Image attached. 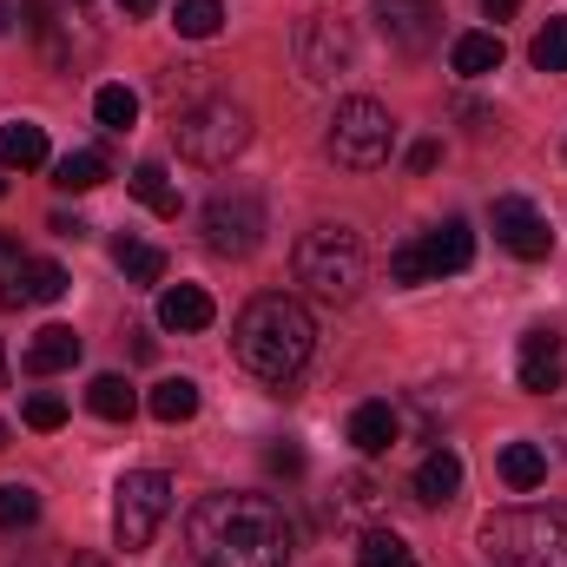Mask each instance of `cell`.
<instances>
[{
  "label": "cell",
  "instance_id": "6da1fadb",
  "mask_svg": "<svg viewBox=\"0 0 567 567\" xmlns=\"http://www.w3.org/2000/svg\"><path fill=\"white\" fill-rule=\"evenodd\" d=\"M185 548L198 567H284L297 528L271 495H205L185 515Z\"/></svg>",
  "mask_w": 567,
  "mask_h": 567
},
{
  "label": "cell",
  "instance_id": "7a4b0ae2",
  "mask_svg": "<svg viewBox=\"0 0 567 567\" xmlns=\"http://www.w3.org/2000/svg\"><path fill=\"white\" fill-rule=\"evenodd\" d=\"M231 350H238V363H245L258 383H278L284 390V383L303 377V363H310V350H317V317H310L297 297L265 290V297H251V303L238 310Z\"/></svg>",
  "mask_w": 567,
  "mask_h": 567
},
{
  "label": "cell",
  "instance_id": "3957f363",
  "mask_svg": "<svg viewBox=\"0 0 567 567\" xmlns=\"http://www.w3.org/2000/svg\"><path fill=\"white\" fill-rule=\"evenodd\" d=\"M482 555L495 567H567V508H495Z\"/></svg>",
  "mask_w": 567,
  "mask_h": 567
},
{
  "label": "cell",
  "instance_id": "277c9868",
  "mask_svg": "<svg viewBox=\"0 0 567 567\" xmlns=\"http://www.w3.org/2000/svg\"><path fill=\"white\" fill-rule=\"evenodd\" d=\"M290 265H297V284L310 290V297H323V303H350L357 290H363V238L350 231V225H317V231H303L297 238V251H290Z\"/></svg>",
  "mask_w": 567,
  "mask_h": 567
},
{
  "label": "cell",
  "instance_id": "5b68a950",
  "mask_svg": "<svg viewBox=\"0 0 567 567\" xmlns=\"http://www.w3.org/2000/svg\"><path fill=\"white\" fill-rule=\"evenodd\" d=\"M172 140H178V152H185L192 165H231V158L251 145V113H245L238 100H198V106L178 113Z\"/></svg>",
  "mask_w": 567,
  "mask_h": 567
},
{
  "label": "cell",
  "instance_id": "8992f818",
  "mask_svg": "<svg viewBox=\"0 0 567 567\" xmlns=\"http://www.w3.org/2000/svg\"><path fill=\"white\" fill-rule=\"evenodd\" d=\"M330 158L343 165V172H377L383 158H390V145H396V120L377 106V100H343L337 113H330Z\"/></svg>",
  "mask_w": 567,
  "mask_h": 567
},
{
  "label": "cell",
  "instance_id": "52a82bcc",
  "mask_svg": "<svg viewBox=\"0 0 567 567\" xmlns=\"http://www.w3.org/2000/svg\"><path fill=\"white\" fill-rule=\"evenodd\" d=\"M165 515H172V475H158V468L120 475V488H113V542L126 555L152 548V535H158Z\"/></svg>",
  "mask_w": 567,
  "mask_h": 567
},
{
  "label": "cell",
  "instance_id": "ba28073f",
  "mask_svg": "<svg viewBox=\"0 0 567 567\" xmlns=\"http://www.w3.org/2000/svg\"><path fill=\"white\" fill-rule=\"evenodd\" d=\"M205 245L218 258H251L265 245V198L258 192H218L205 205Z\"/></svg>",
  "mask_w": 567,
  "mask_h": 567
},
{
  "label": "cell",
  "instance_id": "9c48e42d",
  "mask_svg": "<svg viewBox=\"0 0 567 567\" xmlns=\"http://www.w3.org/2000/svg\"><path fill=\"white\" fill-rule=\"evenodd\" d=\"M350 66H357V33H350L337 13H310V20L297 27V73L317 80V86H330V80H343Z\"/></svg>",
  "mask_w": 567,
  "mask_h": 567
},
{
  "label": "cell",
  "instance_id": "30bf717a",
  "mask_svg": "<svg viewBox=\"0 0 567 567\" xmlns=\"http://www.w3.org/2000/svg\"><path fill=\"white\" fill-rule=\"evenodd\" d=\"M488 218H495V245H502V251H515V258H528V265H542V258L555 251V231H548V218H542L528 198L508 192V198H495Z\"/></svg>",
  "mask_w": 567,
  "mask_h": 567
},
{
  "label": "cell",
  "instance_id": "8fae6325",
  "mask_svg": "<svg viewBox=\"0 0 567 567\" xmlns=\"http://www.w3.org/2000/svg\"><path fill=\"white\" fill-rule=\"evenodd\" d=\"M377 20H383V40L396 53H429L442 40V7L435 0H377Z\"/></svg>",
  "mask_w": 567,
  "mask_h": 567
},
{
  "label": "cell",
  "instance_id": "7c38bea8",
  "mask_svg": "<svg viewBox=\"0 0 567 567\" xmlns=\"http://www.w3.org/2000/svg\"><path fill=\"white\" fill-rule=\"evenodd\" d=\"M66 297V271L53 258H20L0 271V303L7 310H27V303H60Z\"/></svg>",
  "mask_w": 567,
  "mask_h": 567
},
{
  "label": "cell",
  "instance_id": "4fadbf2b",
  "mask_svg": "<svg viewBox=\"0 0 567 567\" xmlns=\"http://www.w3.org/2000/svg\"><path fill=\"white\" fill-rule=\"evenodd\" d=\"M561 377H567L561 330H555V323L522 330V390H528V396H548V390H561Z\"/></svg>",
  "mask_w": 567,
  "mask_h": 567
},
{
  "label": "cell",
  "instance_id": "5bb4252c",
  "mask_svg": "<svg viewBox=\"0 0 567 567\" xmlns=\"http://www.w3.org/2000/svg\"><path fill=\"white\" fill-rule=\"evenodd\" d=\"M390 502V488L370 475V468H350L343 482H337V495H330V522L337 528H377V508Z\"/></svg>",
  "mask_w": 567,
  "mask_h": 567
},
{
  "label": "cell",
  "instance_id": "9a60e30c",
  "mask_svg": "<svg viewBox=\"0 0 567 567\" xmlns=\"http://www.w3.org/2000/svg\"><path fill=\"white\" fill-rule=\"evenodd\" d=\"M423 258H429V278H455L475 265V231L468 218H442L435 231H423Z\"/></svg>",
  "mask_w": 567,
  "mask_h": 567
},
{
  "label": "cell",
  "instance_id": "2e32d148",
  "mask_svg": "<svg viewBox=\"0 0 567 567\" xmlns=\"http://www.w3.org/2000/svg\"><path fill=\"white\" fill-rule=\"evenodd\" d=\"M212 317H218V303H212V290H205V284H172V290L158 297V323H165V330H178V337L212 330Z\"/></svg>",
  "mask_w": 567,
  "mask_h": 567
},
{
  "label": "cell",
  "instance_id": "e0dca14e",
  "mask_svg": "<svg viewBox=\"0 0 567 567\" xmlns=\"http://www.w3.org/2000/svg\"><path fill=\"white\" fill-rule=\"evenodd\" d=\"M396 435H403L396 403H357V410H350V449H357V455H390Z\"/></svg>",
  "mask_w": 567,
  "mask_h": 567
},
{
  "label": "cell",
  "instance_id": "ac0fdd59",
  "mask_svg": "<svg viewBox=\"0 0 567 567\" xmlns=\"http://www.w3.org/2000/svg\"><path fill=\"white\" fill-rule=\"evenodd\" d=\"M455 495H462V455L455 449H429L416 462V502L423 508H449Z\"/></svg>",
  "mask_w": 567,
  "mask_h": 567
},
{
  "label": "cell",
  "instance_id": "d6986e66",
  "mask_svg": "<svg viewBox=\"0 0 567 567\" xmlns=\"http://www.w3.org/2000/svg\"><path fill=\"white\" fill-rule=\"evenodd\" d=\"M80 330H66V323H47V330H33V343H27V370L33 377H60V370H73L80 363Z\"/></svg>",
  "mask_w": 567,
  "mask_h": 567
},
{
  "label": "cell",
  "instance_id": "ffe728a7",
  "mask_svg": "<svg viewBox=\"0 0 567 567\" xmlns=\"http://www.w3.org/2000/svg\"><path fill=\"white\" fill-rule=\"evenodd\" d=\"M495 468H502V482H508L515 495H528V488L548 482V449H542V442H508V449L495 455Z\"/></svg>",
  "mask_w": 567,
  "mask_h": 567
},
{
  "label": "cell",
  "instance_id": "44dd1931",
  "mask_svg": "<svg viewBox=\"0 0 567 567\" xmlns=\"http://www.w3.org/2000/svg\"><path fill=\"white\" fill-rule=\"evenodd\" d=\"M0 165L7 172H40L47 165V133L33 120H7L0 126Z\"/></svg>",
  "mask_w": 567,
  "mask_h": 567
},
{
  "label": "cell",
  "instance_id": "7402d4cb",
  "mask_svg": "<svg viewBox=\"0 0 567 567\" xmlns=\"http://www.w3.org/2000/svg\"><path fill=\"white\" fill-rule=\"evenodd\" d=\"M133 198H140L145 212H158V218H178V205H185L178 185H172V172H165L158 158H140V165H133Z\"/></svg>",
  "mask_w": 567,
  "mask_h": 567
},
{
  "label": "cell",
  "instance_id": "603a6c76",
  "mask_svg": "<svg viewBox=\"0 0 567 567\" xmlns=\"http://www.w3.org/2000/svg\"><path fill=\"white\" fill-rule=\"evenodd\" d=\"M145 410L158 416V423H192L198 416V383L192 377H165V383H152V396H145Z\"/></svg>",
  "mask_w": 567,
  "mask_h": 567
},
{
  "label": "cell",
  "instance_id": "cb8c5ba5",
  "mask_svg": "<svg viewBox=\"0 0 567 567\" xmlns=\"http://www.w3.org/2000/svg\"><path fill=\"white\" fill-rule=\"evenodd\" d=\"M86 410H93V416H106V423H133L140 396H133V383H126V377H113V370H106V377H93V383H86Z\"/></svg>",
  "mask_w": 567,
  "mask_h": 567
},
{
  "label": "cell",
  "instance_id": "d4e9b609",
  "mask_svg": "<svg viewBox=\"0 0 567 567\" xmlns=\"http://www.w3.org/2000/svg\"><path fill=\"white\" fill-rule=\"evenodd\" d=\"M357 567H416V548L396 528H363L357 535Z\"/></svg>",
  "mask_w": 567,
  "mask_h": 567
},
{
  "label": "cell",
  "instance_id": "484cf974",
  "mask_svg": "<svg viewBox=\"0 0 567 567\" xmlns=\"http://www.w3.org/2000/svg\"><path fill=\"white\" fill-rule=\"evenodd\" d=\"M449 66H455L462 80H482V73L502 66V40H495V33H462V40L449 47Z\"/></svg>",
  "mask_w": 567,
  "mask_h": 567
},
{
  "label": "cell",
  "instance_id": "4316f807",
  "mask_svg": "<svg viewBox=\"0 0 567 567\" xmlns=\"http://www.w3.org/2000/svg\"><path fill=\"white\" fill-rule=\"evenodd\" d=\"M106 152H93V145H80V152H66L60 165H53V185L60 192H93V185H106Z\"/></svg>",
  "mask_w": 567,
  "mask_h": 567
},
{
  "label": "cell",
  "instance_id": "83f0119b",
  "mask_svg": "<svg viewBox=\"0 0 567 567\" xmlns=\"http://www.w3.org/2000/svg\"><path fill=\"white\" fill-rule=\"evenodd\" d=\"M172 27H178V40H218L225 0H178V7H172Z\"/></svg>",
  "mask_w": 567,
  "mask_h": 567
},
{
  "label": "cell",
  "instance_id": "f1b7e54d",
  "mask_svg": "<svg viewBox=\"0 0 567 567\" xmlns=\"http://www.w3.org/2000/svg\"><path fill=\"white\" fill-rule=\"evenodd\" d=\"M113 265L126 271V284H158L165 278V251H158V245H140V238H120V245H113Z\"/></svg>",
  "mask_w": 567,
  "mask_h": 567
},
{
  "label": "cell",
  "instance_id": "f546056e",
  "mask_svg": "<svg viewBox=\"0 0 567 567\" xmlns=\"http://www.w3.org/2000/svg\"><path fill=\"white\" fill-rule=\"evenodd\" d=\"M93 120H100L106 133L140 126V93H133V86H100V93H93Z\"/></svg>",
  "mask_w": 567,
  "mask_h": 567
},
{
  "label": "cell",
  "instance_id": "4dcf8cb0",
  "mask_svg": "<svg viewBox=\"0 0 567 567\" xmlns=\"http://www.w3.org/2000/svg\"><path fill=\"white\" fill-rule=\"evenodd\" d=\"M528 60L542 66V73H567V13H555L542 33H535V47H528Z\"/></svg>",
  "mask_w": 567,
  "mask_h": 567
},
{
  "label": "cell",
  "instance_id": "1f68e13d",
  "mask_svg": "<svg viewBox=\"0 0 567 567\" xmlns=\"http://www.w3.org/2000/svg\"><path fill=\"white\" fill-rule=\"evenodd\" d=\"M40 522V495L27 482H0V528H33Z\"/></svg>",
  "mask_w": 567,
  "mask_h": 567
},
{
  "label": "cell",
  "instance_id": "d6a6232c",
  "mask_svg": "<svg viewBox=\"0 0 567 567\" xmlns=\"http://www.w3.org/2000/svg\"><path fill=\"white\" fill-rule=\"evenodd\" d=\"M20 423L40 429V435H47V429H60V423H66V396H53V390H33V396H27V410H20Z\"/></svg>",
  "mask_w": 567,
  "mask_h": 567
},
{
  "label": "cell",
  "instance_id": "836d02e7",
  "mask_svg": "<svg viewBox=\"0 0 567 567\" xmlns=\"http://www.w3.org/2000/svg\"><path fill=\"white\" fill-rule=\"evenodd\" d=\"M390 278H396V284H429L423 238H410V245H396V251H390Z\"/></svg>",
  "mask_w": 567,
  "mask_h": 567
},
{
  "label": "cell",
  "instance_id": "e575fe53",
  "mask_svg": "<svg viewBox=\"0 0 567 567\" xmlns=\"http://www.w3.org/2000/svg\"><path fill=\"white\" fill-rule=\"evenodd\" d=\"M265 468H271V475H303V449H297V442H271V449H265Z\"/></svg>",
  "mask_w": 567,
  "mask_h": 567
},
{
  "label": "cell",
  "instance_id": "d590c367",
  "mask_svg": "<svg viewBox=\"0 0 567 567\" xmlns=\"http://www.w3.org/2000/svg\"><path fill=\"white\" fill-rule=\"evenodd\" d=\"M53 231H60V238H86V225H80V218H66V212H53Z\"/></svg>",
  "mask_w": 567,
  "mask_h": 567
},
{
  "label": "cell",
  "instance_id": "8d00e7d4",
  "mask_svg": "<svg viewBox=\"0 0 567 567\" xmlns=\"http://www.w3.org/2000/svg\"><path fill=\"white\" fill-rule=\"evenodd\" d=\"M482 13L488 20H508V13H522V0H482Z\"/></svg>",
  "mask_w": 567,
  "mask_h": 567
},
{
  "label": "cell",
  "instance_id": "74e56055",
  "mask_svg": "<svg viewBox=\"0 0 567 567\" xmlns=\"http://www.w3.org/2000/svg\"><path fill=\"white\" fill-rule=\"evenodd\" d=\"M152 7H158V0H120V13H126V20H145Z\"/></svg>",
  "mask_w": 567,
  "mask_h": 567
},
{
  "label": "cell",
  "instance_id": "f35d334b",
  "mask_svg": "<svg viewBox=\"0 0 567 567\" xmlns=\"http://www.w3.org/2000/svg\"><path fill=\"white\" fill-rule=\"evenodd\" d=\"M7 265H20V245H13V238H0V271H7Z\"/></svg>",
  "mask_w": 567,
  "mask_h": 567
},
{
  "label": "cell",
  "instance_id": "ab89813d",
  "mask_svg": "<svg viewBox=\"0 0 567 567\" xmlns=\"http://www.w3.org/2000/svg\"><path fill=\"white\" fill-rule=\"evenodd\" d=\"M7 27H13V0H0V33H7Z\"/></svg>",
  "mask_w": 567,
  "mask_h": 567
},
{
  "label": "cell",
  "instance_id": "60d3db41",
  "mask_svg": "<svg viewBox=\"0 0 567 567\" xmlns=\"http://www.w3.org/2000/svg\"><path fill=\"white\" fill-rule=\"evenodd\" d=\"M73 567H106V561H100V555H80V561H73Z\"/></svg>",
  "mask_w": 567,
  "mask_h": 567
},
{
  "label": "cell",
  "instance_id": "b9f144b4",
  "mask_svg": "<svg viewBox=\"0 0 567 567\" xmlns=\"http://www.w3.org/2000/svg\"><path fill=\"white\" fill-rule=\"evenodd\" d=\"M0 383H7V350H0Z\"/></svg>",
  "mask_w": 567,
  "mask_h": 567
},
{
  "label": "cell",
  "instance_id": "7bdbcfd3",
  "mask_svg": "<svg viewBox=\"0 0 567 567\" xmlns=\"http://www.w3.org/2000/svg\"><path fill=\"white\" fill-rule=\"evenodd\" d=\"M0 449H7V423H0Z\"/></svg>",
  "mask_w": 567,
  "mask_h": 567
},
{
  "label": "cell",
  "instance_id": "ee69618b",
  "mask_svg": "<svg viewBox=\"0 0 567 567\" xmlns=\"http://www.w3.org/2000/svg\"><path fill=\"white\" fill-rule=\"evenodd\" d=\"M0 198H7V178H0Z\"/></svg>",
  "mask_w": 567,
  "mask_h": 567
},
{
  "label": "cell",
  "instance_id": "f6af8a7d",
  "mask_svg": "<svg viewBox=\"0 0 567 567\" xmlns=\"http://www.w3.org/2000/svg\"><path fill=\"white\" fill-rule=\"evenodd\" d=\"M561 442H567V423H561Z\"/></svg>",
  "mask_w": 567,
  "mask_h": 567
}]
</instances>
